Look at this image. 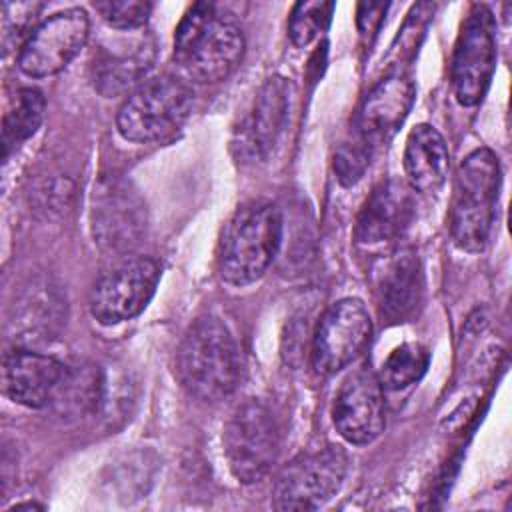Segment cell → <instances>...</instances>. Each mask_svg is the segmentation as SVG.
Returning <instances> with one entry per match:
<instances>
[{
    "instance_id": "cell-1",
    "label": "cell",
    "mask_w": 512,
    "mask_h": 512,
    "mask_svg": "<svg viewBox=\"0 0 512 512\" xmlns=\"http://www.w3.org/2000/svg\"><path fill=\"white\" fill-rule=\"evenodd\" d=\"M244 56L238 22L216 4H192L174 32V60L186 80L214 84L228 78Z\"/></svg>"
},
{
    "instance_id": "cell-2",
    "label": "cell",
    "mask_w": 512,
    "mask_h": 512,
    "mask_svg": "<svg viewBox=\"0 0 512 512\" xmlns=\"http://www.w3.org/2000/svg\"><path fill=\"white\" fill-rule=\"evenodd\" d=\"M176 376L182 388L202 402H218L234 392L240 360L236 342L220 318H198L186 330L176 352Z\"/></svg>"
},
{
    "instance_id": "cell-3",
    "label": "cell",
    "mask_w": 512,
    "mask_h": 512,
    "mask_svg": "<svg viewBox=\"0 0 512 512\" xmlns=\"http://www.w3.org/2000/svg\"><path fill=\"white\" fill-rule=\"evenodd\" d=\"M282 242L280 208L266 200L240 206L226 224L218 250V270L224 282L246 286L264 276Z\"/></svg>"
},
{
    "instance_id": "cell-4",
    "label": "cell",
    "mask_w": 512,
    "mask_h": 512,
    "mask_svg": "<svg viewBox=\"0 0 512 512\" xmlns=\"http://www.w3.org/2000/svg\"><path fill=\"white\" fill-rule=\"evenodd\" d=\"M498 186L500 164L490 148H476L462 160L448 214V228L458 248L466 252H482L486 248Z\"/></svg>"
},
{
    "instance_id": "cell-5",
    "label": "cell",
    "mask_w": 512,
    "mask_h": 512,
    "mask_svg": "<svg viewBox=\"0 0 512 512\" xmlns=\"http://www.w3.org/2000/svg\"><path fill=\"white\" fill-rule=\"evenodd\" d=\"M194 92L184 78L156 76L124 100L116 126L130 142H154L172 134L190 114Z\"/></svg>"
},
{
    "instance_id": "cell-6",
    "label": "cell",
    "mask_w": 512,
    "mask_h": 512,
    "mask_svg": "<svg viewBox=\"0 0 512 512\" xmlns=\"http://www.w3.org/2000/svg\"><path fill=\"white\" fill-rule=\"evenodd\" d=\"M222 442L228 468L238 482L254 484L268 476L280 446L270 408L256 398L238 404L224 424Z\"/></svg>"
},
{
    "instance_id": "cell-7",
    "label": "cell",
    "mask_w": 512,
    "mask_h": 512,
    "mask_svg": "<svg viewBox=\"0 0 512 512\" xmlns=\"http://www.w3.org/2000/svg\"><path fill=\"white\" fill-rule=\"evenodd\" d=\"M348 454L340 446H324L294 458L276 478L272 506L278 510H316L342 486Z\"/></svg>"
},
{
    "instance_id": "cell-8",
    "label": "cell",
    "mask_w": 512,
    "mask_h": 512,
    "mask_svg": "<svg viewBox=\"0 0 512 512\" xmlns=\"http://www.w3.org/2000/svg\"><path fill=\"white\" fill-rule=\"evenodd\" d=\"M148 212L140 194L122 180H104L94 190L92 236L108 254H130L146 236Z\"/></svg>"
},
{
    "instance_id": "cell-9",
    "label": "cell",
    "mask_w": 512,
    "mask_h": 512,
    "mask_svg": "<svg viewBox=\"0 0 512 512\" xmlns=\"http://www.w3.org/2000/svg\"><path fill=\"white\" fill-rule=\"evenodd\" d=\"M496 64L494 20L486 6L470 8L452 58V88L462 106L478 104L492 80Z\"/></svg>"
},
{
    "instance_id": "cell-10",
    "label": "cell",
    "mask_w": 512,
    "mask_h": 512,
    "mask_svg": "<svg viewBox=\"0 0 512 512\" xmlns=\"http://www.w3.org/2000/svg\"><path fill=\"white\" fill-rule=\"evenodd\" d=\"M160 278L152 258H126L106 272L90 292V314L104 326H114L138 316L150 302Z\"/></svg>"
},
{
    "instance_id": "cell-11",
    "label": "cell",
    "mask_w": 512,
    "mask_h": 512,
    "mask_svg": "<svg viewBox=\"0 0 512 512\" xmlns=\"http://www.w3.org/2000/svg\"><path fill=\"white\" fill-rule=\"evenodd\" d=\"M372 320L362 300L342 298L320 318L312 338V366L330 376L346 368L368 346Z\"/></svg>"
},
{
    "instance_id": "cell-12",
    "label": "cell",
    "mask_w": 512,
    "mask_h": 512,
    "mask_svg": "<svg viewBox=\"0 0 512 512\" xmlns=\"http://www.w3.org/2000/svg\"><path fill=\"white\" fill-rule=\"evenodd\" d=\"M90 34V20L82 8H68L36 24L18 52V68L44 78L64 70L84 48Z\"/></svg>"
},
{
    "instance_id": "cell-13",
    "label": "cell",
    "mask_w": 512,
    "mask_h": 512,
    "mask_svg": "<svg viewBox=\"0 0 512 512\" xmlns=\"http://www.w3.org/2000/svg\"><path fill=\"white\" fill-rule=\"evenodd\" d=\"M332 420L338 434L350 444L374 442L386 424L380 378L366 366L354 370L338 388Z\"/></svg>"
},
{
    "instance_id": "cell-14",
    "label": "cell",
    "mask_w": 512,
    "mask_h": 512,
    "mask_svg": "<svg viewBox=\"0 0 512 512\" xmlns=\"http://www.w3.org/2000/svg\"><path fill=\"white\" fill-rule=\"evenodd\" d=\"M292 104V82L274 76L268 78L256 98L254 104L244 118L242 126L236 132L234 146L238 148V156L244 160H266L270 152L276 148L280 136L286 130L288 116Z\"/></svg>"
},
{
    "instance_id": "cell-15",
    "label": "cell",
    "mask_w": 512,
    "mask_h": 512,
    "mask_svg": "<svg viewBox=\"0 0 512 512\" xmlns=\"http://www.w3.org/2000/svg\"><path fill=\"white\" fill-rule=\"evenodd\" d=\"M374 294L378 310L388 322L412 320L424 296V276L416 254L398 250L382 258L374 268Z\"/></svg>"
},
{
    "instance_id": "cell-16",
    "label": "cell",
    "mask_w": 512,
    "mask_h": 512,
    "mask_svg": "<svg viewBox=\"0 0 512 512\" xmlns=\"http://www.w3.org/2000/svg\"><path fill=\"white\" fill-rule=\"evenodd\" d=\"M416 88L408 74H386L362 100L356 114V132L370 146L396 134L414 104Z\"/></svg>"
},
{
    "instance_id": "cell-17",
    "label": "cell",
    "mask_w": 512,
    "mask_h": 512,
    "mask_svg": "<svg viewBox=\"0 0 512 512\" xmlns=\"http://www.w3.org/2000/svg\"><path fill=\"white\" fill-rule=\"evenodd\" d=\"M64 364L54 356L32 348H14L4 356L2 388L4 394L22 406H48L62 378Z\"/></svg>"
},
{
    "instance_id": "cell-18",
    "label": "cell",
    "mask_w": 512,
    "mask_h": 512,
    "mask_svg": "<svg viewBox=\"0 0 512 512\" xmlns=\"http://www.w3.org/2000/svg\"><path fill=\"white\" fill-rule=\"evenodd\" d=\"M414 202L410 188L398 180L380 182L366 198L354 236L364 246H376L402 234L412 218Z\"/></svg>"
},
{
    "instance_id": "cell-19",
    "label": "cell",
    "mask_w": 512,
    "mask_h": 512,
    "mask_svg": "<svg viewBox=\"0 0 512 512\" xmlns=\"http://www.w3.org/2000/svg\"><path fill=\"white\" fill-rule=\"evenodd\" d=\"M66 300L50 280H32L16 298L10 320L20 344H40L54 338L64 322Z\"/></svg>"
},
{
    "instance_id": "cell-20",
    "label": "cell",
    "mask_w": 512,
    "mask_h": 512,
    "mask_svg": "<svg viewBox=\"0 0 512 512\" xmlns=\"http://www.w3.org/2000/svg\"><path fill=\"white\" fill-rule=\"evenodd\" d=\"M154 54V40L148 34L130 44L102 48L92 62L94 88L106 98L136 90L140 78L152 66Z\"/></svg>"
},
{
    "instance_id": "cell-21",
    "label": "cell",
    "mask_w": 512,
    "mask_h": 512,
    "mask_svg": "<svg viewBox=\"0 0 512 512\" xmlns=\"http://www.w3.org/2000/svg\"><path fill=\"white\" fill-rule=\"evenodd\" d=\"M450 168V152L444 136L430 124L412 128L404 148V170L410 188L418 192L438 190Z\"/></svg>"
},
{
    "instance_id": "cell-22",
    "label": "cell",
    "mask_w": 512,
    "mask_h": 512,
    "mask_svg": "<svg viewBox=\"0 0 512 512\" xmlns=\"http://www.w3.org/2000/svg\"><path fill=\"white\" fill-rule=\"evenodd\" d=\"M102 370L90 362L66 366L50 400V408L64 420L98 414L104 398Z\"/></svg>"
},
{
    "instance_id": "cell-23",
    "label": "cell",
    "mask_w": 512,
    "mask_h": 512,
    "mask_svg": "<svg viewBox=\"0 0 512 512\" xmlns=\"http://www.w3.org/2000/svg\"><path fill=\"white\" fill-rule=\"evenodd\" d=\"M46 100L42 92L34 88H22L16 92L8 112L4 114V128H2V140H4V156L18 146L20 142L28 140L44 118Z\"/></svg>"
},
{
    "instance_id": "cell-24",
    "label": "cell",
    "mask_w": 512,
    "mask_h": 512,
    "mask_svg": "<svg viewBox=\"0 0 512 512\" xmlns=\"http://www.w3.org/2000/svg\"><path fill=\"white\" fill-rule=\"evenodd\" d=\"M430 354L418 342H404L394 348L382 364L380 384L388 390H402L422 378L428 368Z\"/></svg>"
},
{
    "instance_id": "cell-25",
    "label": "cell",
    "mask_w": 512,
    "mask_h": 512,
    "mask_svg": "<svg viewBox=\"0 0 512 512\" xmlns=\"http://www.w3.org/2000/svg\"><path fill=\"white\" fill-rule=\"evenodd\" d=\"M332 10H334V4L322 2V0L294 4L288 20L290 40L300 48L308 46L328 26Z\"/></svg>"
},
{
    "instance_id": "cell-26",
    "label": "cell",
    "mask_w": 512,
    "mask_h": 512,
    "mask_svg": "<svg viewBox=\"0 0 512 512\" xmlns=\"http://www.w3.org/2000/svg\"><path fill=\"white\" fill-rule=\"evenodd\" d=\"M102 20L118 30H136L148 22L152 12L150 2L142 0H104L94 4Z\"/></svg>"
},
{
    "instance_id": "cell-27",
    "label": "cell",
    "mask_w": 512,
    "mask_h": 512,
    "mask_svg": "<svg viewBox=\"0 0 512 512\" xmlns=\"http://www.w3.org/2000/svg\"><path fill=\"white\" fill-rule=\"evenodd\" d=\"M370 166V144L360 136L352 142H344L334 156V172L340 184L352 186L356 184L366 168Z\"/></svg>"
},
{
    "instance_id": "cell-28",
    "label": "cell",
    "mask_w": 512,
    "mask_h": 512,
    "mask_svg": "<svg viewBox=\"0 0 512 512\" xmlns=\"http://www.w3.org/2000/svg\"><path fill=\"white\" fill-rule=\"evenodd\" d=\"M40 4H2V28H4V42L16 40L26 42L32 34L36 12ZM22 48V46H20Z\"/></svg>"
},
{
    "instance_id": "cell-29",
    "label": "cell",
    "mask_w": 512,
    "mask_h": 512,
    "mask_svg": "<svg viewBox=\"0 0 512 512\" xmlns=\"http://www.w3.org/2000/svg\"><path fill=\"white\" fill-rule=\"evenodd\" d=\"M386 12V4H376V2H362L358 6V28L362 34L374 32L378 24L382 22V16Z\"/></svg>"
},
{
    "instance_id": "cell-30",
    "label": "cell",
    "mask_w": 512,
    "mask_h": 512,
    "mask_svg": "<svg viewBox=\"0 0 512 512\" xmlns=\"http://www.w3.org/2000/svg\"><path fill=\"white\" fill-rule=\"evenodd\" d=\"M34 508H42L40 504H34V502H26V504H16V506H12L10 510H34Z\"/></svg>"
}]
</instances>
